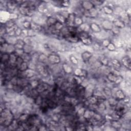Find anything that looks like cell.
Here are the masks:
<instances>
[{
  "instance_id": "6da1fadb",
  "label": "cell",
  "mask_w": 131,
  "mask_h": 131,
  "mask_svg": "<svg viewBox=\"0 0 131 131\" xmlns=\"http://www.w3.org/2000/svg\"><path fill=\"white\" fill-rule=\"evenodd\" d=\"M61 33L62 37L66 40L69 42H77L80 40L79 37V32H77V28L66 26L65 30L63 28Z\"/></svg>"
},
{
  "instance_id": "7a4b0ae2",
  "label": "cell",
  "mask_w": 131,
  "mask_h": 131,
  "mask_svg": "<svg viewBox=\"0 0 131 131\" xmlns=\"http://www.w3.org/2000/svg\"><path fill=\"white\" fill-rule=\"evenodd\" d=\"M12 113L8 108H4L1 111L0 117L1 126L4 127H9L14 121Z\"/></svg>"
},
{
  "instance_id": "3957f363",
  "label": "cell",
  "mask_w": 131,
  "mask_h": 131,
  "mask_svg": "<svg viewBox=\"0 0 131 131\" xmlns=\"http://www.w3.org/2000/svg\"><path fill=\"white\" fill-rule=\"evenodd\" d=\"M79 40L85 45H90L92 43V39L89 33L85 31L79 32Z\"/></svg>"
},
{
  "instance_id": "277c9868",
  "label": "cell",
  "mask_w": 131,
  "mask_h": 131,
  "mask_svg": "<svg viewBox=\"0 0 131 131\" xmlns=\"http://www.w3.org/2000/svg\"><path fill=\"white\" fill-rule=\"evenodd\" d=\"M92 55L91 53L89 52H85L82 54L81 57H82L83 60L84 62H87L89 60V59H90Z\"/></svg>"
}]
</instances>
